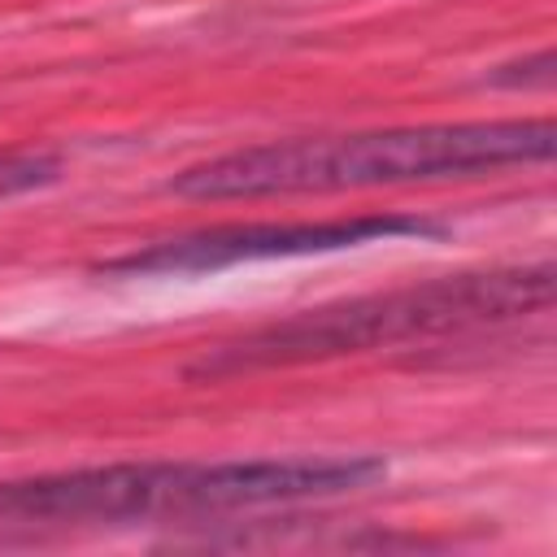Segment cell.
Wrapping results in <instances>:
<instances>
[{"label": "cell", "mask_w": 557, "mask_h": 557, "mask_svg": "<svg viewBox=\"0 0 557 557\" xmlns=\"http://www.w3.org/2000/svg\"><path fill=\"white\" fill-rule=\"evenodd\" d=\"M448 222L422 213H352V218H305V222H231L191 231L178 239H161L122 257L100 261L96 270L109 278H165V274H209L248 261H287L344 252L379 239H440Z\"/></svg>", "instance_id": "cell-4"}, {"label": "cell", "mask_w": 557, "mask_h": 557, "mask_svg": "<svg viewBox=\"0 0 557 557\" xmlns=\"http://www.w3.org/2000/svg\"><path fill=\"white\" fill-rule=\"evenodd\" d=\"M557 152L553 117L426 122L352 135H300L248 144L196 161L170 178L183 200H265L309 191H357L426 178H466L505 165H535Z\"/></svg>", "instance_id": "cell-2"}, {"label": "cell", "mask_w": 557, "mask_h": 557, "mask_svg": "<svg viewBox=\"0 0 557 557\" xmlns=\"http://www.w3.org/2000/svg\"><path fill=\"white\" fill-rule=\"evenodd\" d=\"M61 161L52 152H0V200L39 191L48 183H57Z\"/></svg>", "instance_id": "cell-5"}, {"label": "cell", "mask_w": 557, "mask_h": 557, "mask_svg": "<svg viewBox=\"0 0 557 557\" xmlns=\"http://www.w3.org/2000/svg\"><path fill=\"white\" fill-rule=\"evenodd\" d=\"M387 479L374 453L252 461H113L0 483V531L131 527L148 518H213L366 492Z\"/></svg>", "instance_id": "cell-1"}, {"label": "cell", "mask_w": 557, "mask_h": 557, "mask_svg": "<svg viewBox=\"0 0 557 557\" xmlns=\"http://www.w3.org/2000/svg\"><path fill=\"white\" fill-rule=\"evenodd\" d=\"M553 296H557L553 261L444 274L426 283L366 292V296H348V300L318 305L283 322L257 326L239 339H226L200 352L187 366V379H235L252 370H283L305 361H331L344 352H370V348L457 335L474 326H496V322L544 313Z\"/></svg>", "instance_id": "cell-3"}]
</instances>
